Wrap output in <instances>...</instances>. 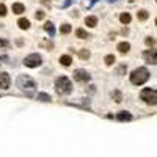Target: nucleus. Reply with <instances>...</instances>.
<instances>
[{
    "label": "nucleus",
    "instance_id": "obj_21",
    "mask_svg": "<svg viewBox=\"0 0 157 157\" xmlns=\"http://www.w3.org/2000/svg\"><path fill=\"white\" fill-rule=\"evenodd\" d=\"M38 101H43V102H50V96L49 94H46V93H39L38 94Z\"/></svg>",
    "mask_w": 157,
    "mask_h": 157
},
{
    "label": "nucleus",
    "instance_id": "obj_28",
    "mask_svg": "<svg viewBox=\"0 0 157 157\" xmlns=\"http://www.w3.org/2000/svg\"><path fill=\"white\" fill-rule=\"evenodd\" d=\"M121 33H123V35H127V33H129V29L126 27V29H123V30H121Z\"/></svg>",
    "mask_w": 157,
    "mask_h": 157
},
{
    "label": "nucleus",
    "instance_id": "obj_9",
    "mask_svg": "<svg viewBox=\"0 0 157 157\" xmlns=\"http://www.w3.org/2000/svg\"><path fill=\"white\" fill-rule=\"evenodd\" d=\"M116 119H118V121H131L132 115L129 113V112H119V113L116 115Z\"/></svg>",
    "mask_w": 157,
    "mask_h": 157
},
{
    "label": "nucleus",
    "instance_id": "obj_14",
    "mask_svg": "<svg viewBox=\"0 0 157 157\" xmlns=\"http://www.w3.org/2000/svg\"><path fill=\"white\" fill-rule=\"evenodd\" d=\"M60 63L63 64V66H71L72 58L69 57V55H61V57H60Z\"/></svg>",
    "mask_w": 157,
    "mask_h": 157
},
{
    "label": "nucleus",
    "instance_id": "obj_20",
    "mask_svg": "<svg viewBox=\"0 0 157 157\" xmlns=\"http://www.w3.org/2000/svg\"><path fill=\"white\" fill-rule=\"evenodd\" d=\"M71 30H72V29H71V25H69V24H63V25L60 27V32H61L63 35H68V33H71Z\"/></svg>",
    "mask_w": 157,
    "mask_h": 157
},
{
    "label": "nucleus",
    "instance_id": "obj_19",
    "mask_svg": "<svg viewBox=\"0 0 157 157\" xmlns=\"http://www.w3.org/2000/svg\"><path fill=\"white\" fill-rule=\"evenodd\" d=\"M90 50H87V49H82V50H79V57L82 58V60H88L90 58Z\"/></svg>",
    "mask_w": 157,
    "mask_h": 157
},
{
    "label": "nucleus",
    "instance_id": "obj_5",
    "mask_svg": "<svg viewBox=\"0 0 157 157\" xmlns=\"http://www.w3.org/2000/svg\"><path fill=\"white\" fill-rule=\"evenodd\" d=\"M41 61H43L41 55L32 53V55H29V57L24 60V64H25V66H29V68H38L39 64H41Z\"/></svg>",
    "mask_w": 157,
    "mask_h": 157
},
{
    "label": "nucleus",
    "instance_id": "obj_13",
    "mask_svg": "<svg viewBox=\"0 0 157 157\" xmlns=\"http://www.w3.org/2000/svg\"><path fill=\"white\" fill-rule=\"evenodd\" d=\"M85 24H87L88 27H91V29H93V27H96V25H97V17H94V16H88L87 19H85Z\"/></svg>",
    "mask_w": 157,
    "mask_h": 157
},
{
    "label": "nucleus",
    "instance_id": "obj_17",
    "mask_svg": "<svg viewBox=\"0 0 157 157\" xmlns=\"http://www.w3.org/2000/svg\"><path fill=\"white\" fill-rule=\"evenodd\" d=\"M137 17H138V21H146L148 17H149V14H148L146 10H140V11L137 13Z\"/></svg>",
    "mask_w": 157,
    "mask_h": 157
},
{
    "label": "nucleus",
    "instance_id": "obj_1",
    "mask_svg": "<svg viewBox=\"0 0 157 157\" xmlns=\"http://www.w3.org/2000/svg\"><path fill=\"white\" fill-rule=\"evenodd\" d=\"M17 87L22 91H25L27 94H32L36 88V82L30 76H19V79H17Z\"/></svg>",
    "mask_w": 157,
    "mask_h": 157
},
{
    "label": "nucleus",
    "instance_id": "obj_8",
    "mask_svg": "<svg viewBox=\"0 0 157 157\" xmlns=\"http://www.w3.org/2000/svg\"><path fill=\"white\" fill-rule=\"evenodd\" d=\"M10 84H11V79L6 72H0V88L2 90H6L10 88Z\"/></svg>",
    "mask_w": 157,
    "mask_h": 157
},
{
    "label": "nucleus",
    "instance_id": "obj_10",
    "mask_svg": "<svg viewBox=\"0 0 157 157\" xmlns=\"http://www.w3.org/2000/svg\"><path fill=\"white\" fill-rule=\"evenodd\" d=\"M11 10H13V13H14V14H22V13L25 11V6H24L22 3H13Z\"/></svg>",
    "mask_w": 157,
    "mask_h": 157
},
{
    "label": "nucleus",
    "instance_id": "obj_29",
    "mask_svg": "<svg viewBox=\"0 0 157 157\" xmlns=\"http://www.w3.org/2000/svg\"><path fill=\"white\" fill-rule=\"evenodd\" d=\"M41 2H43L44 5H50V3H49V0H41Z\"/></svg>",
    "mask_w": 157,
    "mask_h": 157
},
{
    "label": "nucleus",
    "instance_id": "obj_26",
    "mask_svg": "<svg viewBox=\"0 0 157 157\" xmlns=\"http://www.w3.org/2000/svg\"><path fill=\"white\" fill-rule=\"evenodd\" d=\"M44 16H46V14H44L43 11H36V13H35V17H36V19H38V21L44 19Z\"/></svg>",
    "mask_w": 157,
    "mask_h": 157
},
{
    "label": "nucleus",
    "instance_id": "obj_27",
    "mask_svg": "<svg viewBox=\"0 0 157 157\" xmlns=\"http://www.w3.org/2000/svg\"><path fill=\"white\" fill-rule=\"evenodd\" d=\"M146 44H148V46H154V44H155V39L149 36V38H146Z\"/></svg>",
    "mask_w": 157,
    "mask_h": 157
},
{
    "label": "nucleus",
    "instance_id": "obj_4",
    "mask_svg": "<svg viewBox=\"0 0 157 157\" xmlns=\"http://www.w3.org/2000/svg\"><path fill=\"white\" fill-rule=\"evenodd\" d=\"M140 97H142V101H145L146 104L155 105V102H157V91L154 88H145V90H142Z\"/></svg>",
    "mask_w": 157,
    "mask_h": 157
},
{
    "label": "nucleus",
    "instance_id": "obj_15",
    "mask_svg": "<svg viewBox=\"0 0 157 157\" xmlns=\"http://www.w3.org/2000/svg\"><path fill=\"white\" fill-rule=\"evenodd\" d=\"M76 36H77V38H80V39H87V38H90L88 32H85L84 29H77V30H76Z\"/></svg>",
    "mask_w": 157,
    "mask_h": 157
},
{
    "label": "nucleus",
    "instance_id": "obj_22",
    "mask_svg": "<svg viewBox=\"0 0 157 157\" xmlns=\"http://www.w3.org/2000/svg\"><path fill=\"white\" fill-rule=\"evenodd\" d=\"M104 61H105V64H107V66H112V64L115 63V55H107Z\"/></svg>",
    "mask_w": 157,
    "mask_h": 157
},
{
    "label": "nucleus",
    "instance_id": "obj_12",
    "mask_svg": "<svg viewBox=\"0 0 157 157\" xmlns=\"http://www.w3.org/2000/svg\"><path fill=\"white\" fill-rule=\"evenodd\" d=\"M129 49H131V44H129V43H126V41L118 44V50L121 52V53H127V52H129Z\"/></svg>",
    "mask_w": 157,
    "mask_h": 157
},
{
    "label": "nucleus",
    "instance_id": "obj_18",
    "mask_svg": "<svg viewBox=\"0 0 157 157\" xmlns=\"http://www.w3.org/2000/svg\"><path fill=\"white\" fill-rule=\"evenodd\" d=\"M44 30L47 32V33H50V36L55 33V27H53V24L52 22H46L44 24Z\"/></svg>",
    "mask_w": 157,
    "mask_h": 157
},
{
    "label": "nucleus",
    "instance_id": "obj_11",
    "mask_svg": "<svg viewBox=\"0 0 157 157\" xmlns=\"http://www.w3.org/2000/svg\"><path fill=\"white\" fill-rule=\"evenodd\" d=\"M17 25H19V29L27 30V29L30 27V21H29V19H25V17H21V19L17 21Z\"/></svg>",
    "mask_w": 157,
    "mask_h": 157
},
{
    "label": "nucleus",
    "instance_id": "obj_16",
    "mask_svg": "<svg viewBox=\"0 0 157 157\" xmlns=\"http://www.w3.org/2000/svg\"><path fill=\"white\" fill-rule=\"evenodd\" d=\"M131 14L129 13H123L121 16H119V21H121V24H124V25H127V24H131Z\"/></svg>",
    "mask_w": 157,
    "mask_h": 157
},
{
    "label": "nucleus",
    "instance_id": "obj_23",
    "mask_svg": "<svg viewBox=\"0 0 157 157\" xmlns=\"http://www.w3.org/2000/svg\"><path fill=\"white\" fill-rule=\"evenodd\" d=\"M112 96L115 97V102H121V101H123V96H121V93H119L118 90H115V91H113Z\"/></svg>",
    "mask_w": 157,
    "mask_h": 157
},
{
    "label": "nucleus",
    "instance_id": "obj_3",
    "mask_svg": "<svg viewBox=\"0 0 157 157\" xmlns=\"http://www.w3.org/2000/svg\"><path fill=\"white\" fill-rule=\"evenodd\" d=\"M55 90H57L58 94H69L72 91V84L69 82L68 77H58L57 82H55Z\"/></svg>",
    "mask_w": 157,
    "mask_h": 157
},
{
    "label": "nucleus",
    "instance_id": "obj_24",
    "mask_svg": "<svg viewBox=\"0 0 157 157\" xmlns=\"http://www.w3.org/2000/svg\"><path fill=\"white\" fill-rule=\"evenodd\" d=\"M8 47H10V41L0 38V49H8Z\"/></svg>",
    "mask_w": 157,
    "mask_h": 157
},
{
    "label": "nucleus",
    "instance_id": "obj_2",
    "mask_svg": "<svg viewBox=\"0 0 157 157\" xmlns=\"http://www.w3.org/2000/svg\"><path fill=\"white\" fill-rule=\"evenodd\" d=\"M148 79H149V72L146 68H138L131 74V82L134 85H143Z\"/></svg>",
    "mask_w": 157,
    "mask_h": 157
},
{
    "label": "nucleus",
    "instance_id": "obj_7",
    "mask_svg": "<svg viewBox=\"0 0 157 157\" xmlns=\"http://www.w3.org/2000/svg\"><path fill=\"white\" fill-rule=\"evenodd\" d=\"M155 55H157V53H155L154 49H151V50H145V52H143V57H145L146 63H149V64H155V63H157Z\"/></svg>",
    "mask_w": 157,
    "mask_h": 157
},
{
    "label": "nucleus",
    "instance_id": "obj_6",
    "mask_svg": "<svg viewBox=\"0 0 157 157\" xmlns=\"http://www.w3.org/2000/svg\"><path fill=\"white\" fill-rule=\"evenodd\" d=\"M72 76H74V80H76V82H88L91 79V76L87 71H84V69H76Z\"/></svg>",
    "mask_w": 157,
    "mask_h": 157
},
{
    "label": "nucleus",
    "instance_id": "obj_25",
    "mask_svg": "<svg viewBox=\"0 0 157 157\" xmlns=\"http://www.w3.org/2000/svg\"><path fill=\"white\" fill-rule=\"evenodd\" d=\"M0 16H6V6L3 5V3H0Z\"/></svg>",
    "mask_w": 157,
    "mask_h": 157
}]
</instances>
